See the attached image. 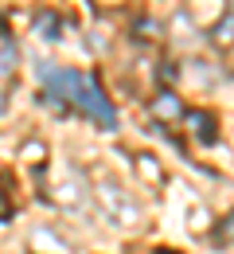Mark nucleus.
<instances>
[{"label": "nucleus", "instance_id": "9d476101", "mask_svg": "<svg viewBox=\"0 0 234 254\" xmlns=\"http://www.w3.org/2000/svg\"><path fill=\"white\" fill-rule=\"evenodd\" d=\"M0 35H4V20H0Z\"/></svg>", "mask_w": 234, "mask_h": 254}, {"label": "nucleus", "instance_id": "f03ea898", "mask_svg": "<svg viewBox=\"0 0 234 254\" xmlns=\"http://www.w3.org/2000/svg\"><path fill=\"white\" fill-rule=\"evenodd\" d=\"M98 199H101V207L109 211V219H113V223H121V227L137 223V207L117 188H113V184H101V188H98Z\"/></svg>", "mask_w": 234, "mask_h": 254}, {"label": "nucleus", "instance_id": "7ed1b4c3", "mask_svg": "<svg viewBox=\"0 0 234 254\" xmlns=\"http://www.w3.org/2000/svg\"><path fill=\"white\" fill-rule=\"evenodd\" d=\"M223 16H227V0H191V20L203 28H219Z\"/></svg>", "mask_w": 234, "mask_h": 254}, {"label": "nucleus", "instance_id": "20e7f679", "mask_svg": "<svg viewBox=\"0 0 234 254\" xmlns=\"http://www.w3.org/2000/svg\"><path fill=\"white\" fill-rule=\"evenodd\" d=\"M187 126L195 129V137H199L203 145H211V141H215V118H211V114L191 110V114H187Z\"/></svg>", "mask_w": 234, "mask_h": 254}, {"label": "nucleus", "instance_id": "1a4fd4ad", "mask_svg": "<svg viewBox=\"0 0 234 254\" xmlns=\"http://www.w3.org/2000/svg\"><path fill=\"white\" fill-rule=\"evenodd\" d=\"M156 254H176V251H156Z\"/></svg>", "mask_w": 234, "mask_h": 254}, {"label": "nucleus", "instance_id": "423d86ee", "mask_svg": "<svg viewBox=\"0 0 234 254\" xmlns=\"http://www.w3.org/2000/svg\"><path fill=\"white\" fill-rule=\"evenodd\" d=\"M35 28H39V32H47L43 35V39H59V20H55V16H51V12H43V16H39V20H35Z\"/></svg>", "mask_w": 234, "mask_h": 254}, {"label": "nucleus", "instance_id": "6e6552de", "mask_svg": "<svg viewBox=\"0 0 234 254\" xmlns=\"http://www.w3.org/2000/svg\"><path fill=\"white\" fill-rule=\"evenodd\" d=\"M12 219V203H8V195L0 191V223H8Z\"/></svg>", "mask_w": 234, "mask_h": 254}, {"label": "nucleus", "instance_id": "39448f33", "mask_svg": "<svg viewBox=\"0 0 234 254\" xmlns=\"http://www.w3.org/2000/svg\"><path fill=\"white\" fill-rule=\"evenodd\" d=\"M180 114V102L172 94H160V102H156V118H176Z\"/></svg>", "mask_w": 234, "mask_h": 254}, {"label": "nucleus", "instance_id": "0eeeda50", "mask_svg": "<svg viewBox=\"0 0 234 254\" xmlns=\"http://www.w3.org/2000/svg\"><path fill=\"white\" fill-rule=\"evenodd\" d=\"M219 243H223V247H234V211L223 219V227H219Z\"/></svg>", "mask_w": 234, "mask_h": 254}, {"label": "nucleus", "instance_id": "f257e3e1", "mask_svg": "<svg viewBox=\"0 0 234 254\" xmlns=\"http://www.w3.org/2000/svg\"><path fill=\"white\" fill-rule=\"evenodd\" d=\"M43 82H47V90L55 98H63L70 102L74 110H82L86 118H94L101 129H113V106H109V98L101 94V86L90 78V74H82V70H70V66H55V63H43Z\"/></svg>", "mask_w": 234, "mask_h": 254}]
</instances>
